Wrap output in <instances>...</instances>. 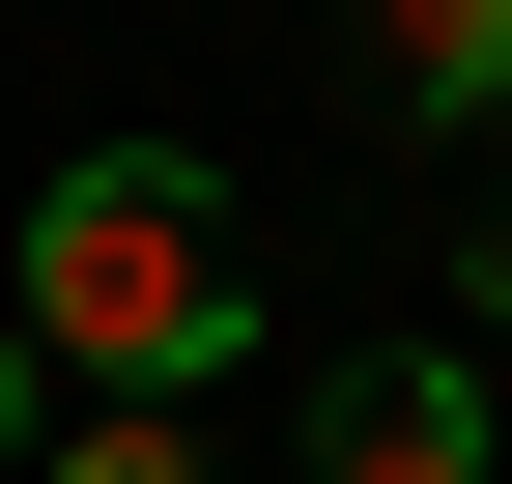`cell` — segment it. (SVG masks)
I'll use <instances>...</instances> for the list:
<instances>
[{
	"instance_id": "6da1fadb",
	"label": "cell",
	"mask_w": 512,
	"mask_h": 484,
	"mask_svg": "<svg viewBox=\"0 0 512 484\" xmlns=\"http://www.w3.org/2000/svg\"><path fill=\"white\" fill-rule=\"evenodd\" d=\"M29 342H57V399H200L228 342H256V228H228V171L86 143V171L29 200Z\"/></svg>"
},
{
	"instance_id": "7a4b0ae2",
	"label": "cell",
	"mask_w": 512,
	"mask_h": 484,
	"mask_svg": "<svg viewBox=\"0 0 512 484\" xmlns=\"http://www.w3.org/2000/svg\"><path fill=\"white\" fill-rule=\"evenodd\" d=\"M285 484H484V371H456V342H370V371H313Z\"/></svg>"
},
{
	"instance_id": "3957f363",
	"label": "cell",
	"mask_w": 512,
	"mask_h": 484,
	"mask_svg": "<svg viewBox=\"0 0 512 484\" xmlns=\"http://www.w3.org/2000/svg\"><path fill=\"white\" fill-rule=\"evenodd\" d=\"M342 86L370 114H512V0H342Z\"/></svg>"
},
{
	"instance_id": "277c9868",
	"label": "cell",
	"mask_w": 512,
	"mask_h": 484,
	"mask_svg": "<svg viewBox=\"0 0 512 484\" xmlns=\"http://www.w3.org/2000/svg\"><path fill=\"white\" fill-rule=\"evenodd\" d=\"M29 484H228V456H200V399H57Z\"/></svg>"
},
{
	"instance_id": "5b68a950",
	"label": "cell",
	"mask_w": 512,
	"mask_h": 484,
	"mask_svg": "<svg viewBox=\"0 0 512 484\" xmlns=\"http://www.w3.org/2000/svg\"><path fill=\"white\" fill-rule=\"evenodd\" d=\"M484 314H512V200H484Z\"/></svg>"
}]
</instances>
